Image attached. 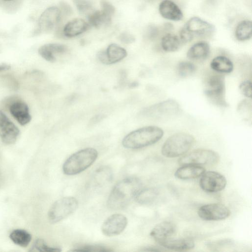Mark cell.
I'll use <instances>...</instances> for the list:
<instances>
[{"mask_svg":"<svg viewBox=\"0 0 252 252\" xmlns=\"http://www.w3.org/2000/svg\"><path fill=\"white\" fill-rule=\"evenodd\" d=\"M230 213L227 207L219 203L203 205L198 211V215L201 219L210 221L224 220L229 217Z\"/></svg>","mask_w":252,"mask_h":252,"instance_id":"7c38bea8","label":"cell"},{"mask_svg":"<svg viewBox=\"0 0 252 252\" xmlns=\"http://www.w3.org/2000/svg\"><path fill=\"white\" fill-rule=\"evenodd\" d=\"M78 10L82 14L88 15L93 11V3L91 0H73Z\"/></svg>","mask_w":252,"mask_h":252,"instance_id":"1f68e13d","label":"cell"},{"mask_svg":"<svg viewBox=\"0 0 252 252\" xmlns=\"http://www.w3.org/2000/svg\"><path fill=\"white\" fill-rule=\"evenodd\" d=\"M183 28L193 36L209 35L212 34L215 30L212 24L197 17L191 18Z\"/></svg>","mask_w":252,"mask_h":252,"instance_id":"2e32d148","label":"cell"},{"mask_svg":"<svg viewBox=\"0 0 252 252\" xmlns=\"http://www.w3.org/2000/svg\"><path fill=\"white\" fill-rule=\"evenodd\" d=\"M159 12L164 18L173 21H180L183 18V14L178 7L170 0H164L159 5Z\"/></svg>","mask_w":252,"mask_h":252,"instance_id":"d6986e66","label":"cell"},{"mask_svg":"<svg viewBox=\"0 0 252 252\" xmlns=\"http://www.w3.org/2000/svg\"><path fill=\"white\" fill-rule=\"evenodd\" d=\"M163 134V130L158 126H144L127 134L122 140V145L127 149L142 148L158 142Z\"/></svg>","mask_w":252,"mask_h":252,"instance_id":"7a4b0ae2","label":"cell"},{"mask_svg":"<svg viewBox=\"0 0 252 252\" xmlns=\"http://www.w3.org/2000/svg\"><path fill=\"white\" fill-rule=\"evenodd\" d=\"M78 200L72 196L62 197L56 201L50 207L48 218L52 223H56L65 219L77 209Z\"/></svg>","mask_w":252,"mask_h":252,"instance_id":"5b68a950","label":"cell"},{"mask_svg":"<svg viewBox=\"0 0 252 252\" xmlns=\"http://www.w3.org/2000/svg\"><path fill=\"white\" fill-rule=\"evenodd\" d=\"M175 224L169 221H163L157 224L150 232V236L158 243L170 238L175 232Z\"/></svg>","mask_w":252,"mask_h":252,"instance_id":"e0dca14e","label":"cell"},{"mask_svg":"<svg viewBox=\"0 0 252 252\" xmlns=\"http://www.w3.org/2000/svg\"><path fill=\"white\" fill-rule=\"evenodd\" d=\"M195 142L194 137L188 133L178 132L169 137L161 148V154L167 158H175L186 154Z\"/></svg>","mask_w":252,"mask_h":252,"instance_id":"277c9868","label":"cell"},{"mask_svg":"<svg viewBox=\"0 0 252 252\" xmlns=\"http://www.w3.org/2000/svg\"><path fill=\"white\" fill-rule=\"evenodd\" d=\"M239 89L244 95L249 98L252 97V91L251 81L246 80L242 82L239 86Z\"/></svg>","mask_w":252,"mask_h":252,"instance_id":"e575fe53","label":"cell"},{"mask_svg":"<svg viewBox=\"0 0 252 252\" xmlns=\"http://www.w3.org/2000/svg\"><path fill=\"white\" fill-rule=\"evenodd\" d=\"M61 18L59 8L56 6L47 8L39 17L36 32L41 33L50 32L59 23Z\"/></svg>","mask_w":252,"mask_h":252,"instance_id":"8fae6325","label":"cell"},{"mask_svg":"<svg viewBox=\"0 0 252 252\" xmlns=\"http://www.w3.org/2000/svg\"><path fill=\"white\" fill-rule=\"evenodd\" d=\"M210 52V48L208 43L200 41L193 44L189 49L187 55V57L191 60H202L207 58Z\"/></svg>","mask_w":252,"mask_h":252,"instance_id":"cb8c5ba5","label":"cell"},{"mask_svg":"<svg viewBox=\"0 0 252 252\" xmlns=\"http://www.w3.org/2000/svg\"><path fill=\"white\" fill-rule=\"evenodd\" d=\"M97 151L93 148L81 149L72 154L64 161L63 171L67 175L79 174L89 168L95 161Z\"/></svg>","mask_w":252,"mask_h":252,"instance_id":"3957f363","label":"cell"},{"mask_svg":"<svg viewBox=\"0 0 252 252\" xmlns=\"http://www.w3.org/2000/svg\"><path fill=\"white\" fill-rule=\"evenodd\" d=\"M141 188V182L137 178L123 179L112 189L107 202L108 207L112 210L125 208L135 198Z\"/></svg>","mask_w":252,"mask_h":252,"instance_id":"6da1fadb","label":"cell"},{"mask_svg":"<svg viewBox=\"0 0 252 252\" xmlns=\"http://www.w3.org/2000/svg\"><path fill=\"white\" fill-rule=\"evenodd\" d=\"M193 36L186 30L183 28L180 32V39L182 43H185L191 41Z\"/></svg>","mask_w":252,"mask_h":252,"instance_id":"8d00e7d4","label":"cell"},{"mask_svg":"<svg viewBox=\"0 0 252 252\" xmlns=\"http://www.w3.org/2000/svg\"><path fill=\"white\" fill-rule=\"evenodd\" d=\"M181 41L176 35L167 33L164 35L161 40L162 49L168 52H175L180 47Z\"/></svg>","mask_w":252,"mask_h":252,"instance_id":"83f0119b","label":"cell"},{"mask_svg":"<svg viewBox=\"0 0 252 252\" xmlns=\"http://www.w3.org/2000/svg\"><path fill=\"white\" fill-rule=\"evenodd\" d=\"M219 155L214 151L197 149L183 156L179 159L178 162L181 165H213L219 161Z\"/></svg>","mask_w":252,"mask_h":252,"instance_id":"52a82bcc","label":"cell"},{"mask_svg":"<svg viewBox=\"0 0 252 252\" xmlns=\"http://www.w3.org/2000/svg\"><path fill=\"white\" fill-rule=\"evenodd\" d=\"M11 114L22 126H24L31 120L28 105L25 102L18 100L12 103L9 107Z\"/></svg>","mask_w":252,"mask_h":252,"instance_id":"ac0fdd59","label":"cell"},{"mask_svg":"<svg viewBox=\"0 0 252 252\" xmlns=\"http://www.w3.org/2000/svg\"><path fill=\"white\" fill-rule=\"evenodd\" d=\"M3 0V1H10V0Z\"/></svg>","mask_w":252,"mask_h":252,"instance_id":"b9f144b4","label":"cell"},{"mask_svg":"<svg viewBox=\"0 0 252 252\" xmlns=\"http://www.w3.org/2000/svg\"><path fill=\"white\" fill-rule=\"evenodd\" d=\"M233 241L231 240H220L217 242H210L207 243V245L209 248H211L212 249H217L218 247H220L222 246H225L226 245L232 244Z\"/></svg>","mask_w":252,"mask_h":252,"instance_id":"d590c367","label":"cell"},{"mask_svg":"<svg viewBox=\"0 0 252 252\" xmlns=\"http://www.w3.org/2000/svg\"><path fill=\"white\" fill-rule=\"evenodd\" d=\"M61 15L63 16H68L70 15L72 13V9L68 3L64 1H61L60 3V8Z\"/></svg>","mask_w":252,"mask_h":252,"instance_id":"f35d334b","label":"cell"},{"mask_svg":"<svg viewBox=\"0 0 252 252\" xmlns=\"http://www.w3.org/2000/svg\"><path fill=\"white\" fill-rule=\"evenodd\" d=\"M205 172V168L200 165L186 164L178 168L174 175L181 180H188L200 177Z\"/></svg>","mask_w":252,"mask_h":252,"instance_id":"603a6c76","label":"cell"},{"mask_svg":"<svg viewBox=\"0 0 252 252\" xmlns=\"http://www.w3.org/2000/svg\"><path fill=\"white\" fill-rule=\"evenodd\" d=\"M211 68L214 71L222 73H229L233 69L231 61L224 56H219L214 58L210 63Z\"/></svg>","mask_w":252,"mask_h":252,"instance_id":"d4e9b609","label":"cell"},{"mask_svg":"<svg viewBox=\"0 0 252 252\" xmlns=\"http://www.w3.org/2000/svg\"><path fill=\"white\" fill-rule=\"evenodd\" d=\"M67 47L59 43H48L40 46L38 49L39 54L46 61L53 63L56 61V55L66 52Z\"/></svg>","mask_w":252,"mask_h":252,"instance_id":"7402d4cb","label":"cell"},{"mask_svg":"<svg viewBox=\"0 0 252 252\" xmlns=\"http://www.w3.org/2000/svg\"><path fill=\"white\" fill-rule=\"evenodd\" d=\"M252 22L244 20L238 24L236 27L235 35L237 40L245 41L252 37Z\"/></svg>","mask_w":252,"mask_h":252,"instance_id":"f1b7e54d","label":"cell"},{"mask_svg":"<svg viewBox=\"0 0 252 252\" xmlns=\"http://www.w3.org/2000/svg\"><path fill=\"white\" fill-rule=\"evenodd\" d=\"M9 238L13 243L23 248H26L31 242L32 237L31 234L27 231L16 229L11 232Z\"/></svg>","mask_w":252,"mask_h":252,"instance_id":"484cf974","label":"cell"},{"mask_svg":"<svg viewBox=\"0 0 252 252\" xmlns=\"http://www.w3.org/2000/svg\"><path fill=\"white\" fill-rule=\"evenodd\" d=\"M127 219L123 214H114L108 217L103 222L101 229L105 236L112 237L120 234L126 228Z\"/></svg>","mask_w":252,"mask_h":252,"instance_id":"4fadbf2b","label":"cell"},{"mask_svg":"<svg viewBox=\"0 0 252 252\" xmlns=\"http://www.w3.org/2000/svg\"><path fill=\"white\" fill-rule=\"evenodd\" d=\"M179 109L177 102L173 99H168L145 108L142 113L148 118L162 120L176 115Z\"/></svg>","mask_w":252,"mask_h":252,"instance_id":"ba28073f","label":"cell"},{"mask_svg":"<svg viewBox=\"0 0 252 252\" xmlns=\"http://www.w3.org/2000/svg\"><path fill=\"white\" fill-rule=\"evenodd\" d=\"M196 71V67L189 62H181L177 66V73L182 77L192 75Z\"/></svg>","mask_w":252,"mask_h":252,"instance_id":"4dcf8cb0","label":"cell"},{"mask_svg":"<svg viewBox=\"0 0 252 252\" xmlns=\"http://www.w3.org/2000/svg\"><path fill=\"white\" fill-rule=\"evenodd\" d=\"M142 251H163L162 249H160V248H157V247H147L144 248V250Z\"/></svg>","mask_w":252,"mask_h":252,"instance_id":"60d3db41","label":"cell"},{"mask_svg":"<svg viewBox=\"0 0 252 252\" xmlns=\"http://www.w3.org/2000/svg\"><path fill=\"white\" fill-rule=\"evenodd\" d=\"M100 5L101 10L93 11L88 15V23L90 26L98 28L111 23L115 11L114 6L106 0H101Z\"/></svg>","mask_w":252,"mask_h":252,"instance_id":"9c48e42d","label":"cell"},{"mask_svg":"<svg viewBox=\"0 0 252 252\" xmlns=\"http://www.w3.org/2000/svg\"><path fill=\"white\" fill-rule=\"evenodd\" d=\"M226 183L224 176L218 172L209 171L205 172L201 175L199 186L205 192L215 193L223 189Z\"/></svg>","mask_w":252,"mask_h":252,"instance_id":"30bf717a","label":"cell"},{"mask_svg":"<svg viewBox=\"0 0 252 252\" xmlns=\"http://www.w3.org/2000/svg\"><path fill=\"white\" fill-rule=\"evenodd\" d=\"M204 94L216 105L223 107L228 106L225 99V84L223 76L215 74L209 76L205 82Z\"/></svg>","mask_w":252,"mask_h":252,"instance_id":"8992f818","label":"cell"},{"mask_svg":"<svg viewBox=\"0 0 252 252\" xmlns=\"http://www.w3.org/2000/svg\"><path fill=\"white\" fill-rule=\"evenodd\" d=\"M111 169L107 167H100L96 170L92 180L93 186L100 187L110 182L113 177Z\"/></svg>","mask_w":252,"mask_h":252,"instance_id":"4316f807","label":"cell"},{"mask_svg":"<svg viewBox=\"0 0 252 252\" xmlns=\"http://www.w3.org/2000/svg\"><path fill=\"white\" fill-rule=\"evenodd\" d=\"M90 27L88 22L80 18L68 22L63 27L62 33L65 37L71 38L86 32Z\"/></svg>","mask_w":252,"mask_h":252,"instance_id":"44dd1931","label":"cell"},{"mask_svg":"<svg viewBox=\"0 0 252 252\" xmlns=\"http://www.w3.org/2000/svg\"><path fill=\"white\" fill-rule=\"evenodd\" d=\"M32 249L38 252H59L62 251L60 248L48 246L44 240L39 238L34 241Z\"/></svg>","mask_w":252,"mask_h":252,"instance_id":"d6a6232c","label":"cell"},{"mask_svg":"<svg viewBox=\"0 0 252 252\" xmlns=\"http://www.w3.org/2000/svg\"><path fill=\"white\" fill-rule=\"evenodd\" d=\"M158 195V191L156 189H141L134 199L139 204H147L153 202Z\"/></svg>","mask_w":252,"mask_h":252,"instance_id":"f546056e","label":"cell"},{"mask_svg":"<svg viewBox=\"0 0 252 252\" xmlns=\"http://www.w3.org/2000/svg\"><path fill=\"white\" fill-rule=\"evenodd\" d=\"M119 39L122 42L126 44L131 43L135 41L134 37L126 32L122 33L119 35Z\"/></svg>","mask_w":252,"mask_h":252,"instance_id":"74e56055","label":"cell"},{"mask_svg":"<svg viewBox=\"0 0 252 252\" xmlns=\"http://www.w3.org/2000/svg\"><path fill=\"white\" fill-rule=\"evenodd\" d=\"M126 55V51L124 48L116 44L112 43L105 50L99 51L97 57L102 63L111 64L122 61Z\"/></svg>","mask_w":252,"mask_h":252,"instance_id":"9a60e30c","label":"cell"},{"mask_svg":"<svg viewBox=\"0 0 252 252\" xmlns=\"http://www.w3.org/2000/svg\"><path fill=\"white\" fill-rule=\"evenodd\" d=\"M11 68L9 64L6 63L0 64V72L9 70Z\"/></svg>","mask_w":252,"mask_h":252,"instance_id":"ab89813d","label":"cell"},{"mask_svg":"<svg viewBox=\"0 0 252 252\" xmlns=\"http://www.w3.org/2000/svg\"><path fill=\"white\" fill-rule=\"evenodd\" d=\"M20 130L15 124L0 110V138L6 145L15 143Z\"/></svg>","mask_w":252,"mask_h":252,"instance_id":"5bb4252c","label":"cell"},{"mask_svg":"<svg viewBox=\"0 0 252 252\" xmlns=\"http://www.w3.org/2000/svg\"><path fill=\"white\" fill-rule=\"evenodd\" d=\"M158 243L162 247L175 251H186L194 247V243L189 238H171L159 241Z\"/></svg>","mask_w":252,"mask_h":252,"instance_id":"ffe728a7","label":"cell"},{"mask_svg":"<svg viewBox=\"0 0 252 252\" xmlns=\"http://www.w3.org/2000/svg\"><path fill=\"white\" fill-rule=\"evenodd\" d=\"M72 251L75 252H111L112 250L110 248L99 245H86L78 247L73 249Z\"/></svg>","mask_w":252,"mask_h":252,"instance_id":"836d02e7","label":"cell"}]
</instances>
